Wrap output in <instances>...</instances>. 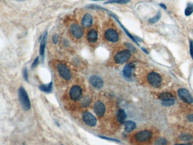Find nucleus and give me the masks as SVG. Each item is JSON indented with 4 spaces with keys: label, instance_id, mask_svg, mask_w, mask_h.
I'll return each instance as SVG.
<instances>
[{
    "label": "nucleus",
    "instance_id": "13",
    "mask_svg": "<svg viewBox=\"0 0 193 145\" xmlns=\"http://www.w3.org/2000/svg\"><path fill=\"white\" fill-rule=\"evenodd\" d=\"M93 17L89 13H86L83 17L82 20V25L84 28H89L92 26L93 24Z\"/></svg>",
    "mask_w": 193,
    "mask_h": 145
},
{
    "label": "nucleus",
    "instance_id": "36",
    "mask_svg": "<svg viewBox=\"0 0 193 145\" xmlns=\"http://www.w3.org/2000/svg\"><path fill=\"white\" fill-rule=\"evenodd\" d=\"M160 6L161 8H163V9H167V7H166L165 5L163 4H160Z\"/></svg>",
    "mask_w": 193,
    "mask_h": 145
},
{
    "label": "nucleus",
    "instance_id": "17",
    "mask_svg": "<svg viewBox=\"0 0 193 145\" xmlns=\"http://www.w3.org/2000/svg\"><path fill=\"white\" fill-rule=\"evenodd\" d=\"M179 139L181 141L189 142L193 140V136L189 133L183 132L179 136Z\"/></svg>",
    "mask_w": 193,
    "mask_h": 145
},
{
    "label": "nucleus",
    "instance_id": "39",
    "mask_svg": "<svg viewBox=\"0 0 193 145\" xmlns=\"http://www.w3.org/2000/svg\"><path fill=\"white\" fill-rule=\"evenodd\" d=\"M92 1H103V0H92Z\"/></svg>",
    "mask_w": 193,
    "mask_h": 145
},
{
    "label": "nucleus",
    "instance_id": "20",
    "mask_svg": "<svg viewBox=\"0 0 193 145\" xmlns=\"http://www.w3.org/2000/svg\"><path fill=\"white\" fill-rule=\"evenodd\" d=\"M136 127V124L134 122L132 121H126L125 123V130L127 132H130L133 131L135 128Z\"/></svg>",
    "mask_w": 193,
    "mask_h": 145
},
{
    "label": "nucleus",
    "instance_id": "3",
    "mask_svg": "<svg viewBox=\"0 0 193 145\" xmlns=\"http://www.w3.org/2000/svg\"><path fill=\"white\" fill-rule=\"evenodd\" d=\"M19 97L22 108L25 111L29 110L31 108V102L26 91L22 87L19 89Z\"/></svg>",
    "mask_w": 193,
    "mask_h": 145
},
{
    "label": "nucleus",
    "instance_id": "27",
    "mask_svg": "<svg viewBox=\"0 0 193 145\" xmlns=\"http://www.w3.org/2000/svg\"><path fill=\"white\" fill-rule=\"evenodd\" d=\"M175 103V100L174 99H170V100H166V101H163L162 102V104L163 106H171L172 105H173Z\"/></svg>",
    "mask_w": 193,
    "mask_h": 145
},
{
    "label": "nucleus",
    "instance_id": "19",
    "mask_svg": "<svg viewBox=\"0 0 193 145\" xmlns=\"http://www.w3.org/2000/svg\"><path fill=\"white\" fill-rule=\"evenodd\" d=\"M110 14L112 15V17H113L115 19H116V21L118 22V23L120 24V25L121 26L122 28L123 29V30H124V31L125 32V33H126V34H127V36H129V38H130L131 39V40H133L135 43H136L137 44H138V43H137V40H135V39L134 38V36H133V35L131 34L130 32H129L127 30H126V29H125V27L122 25L121 23V22L118 21L117 18L116 17L114 14H113V13H110Z\"/></svg>",
    "mask_w": 193,
    "mask_h": 145
},
{
    "label": "nucleus",
    "instance_id": "23",
    "mask_svg": "<svg viewBox=\"0 0 193 145\" xmlns=\"http://www.w3.org/2000/svg\"><path fill=\"white\" fill-rule=\"evenodd\" d=\"M131 0H109L105 2V4H125L129 2Z\"/></svg>",
    "mask_w": 193,
    "mask_h": 145
},
{
    "label": "nucleus",
    "instance_id": "5",
    "mask_svg": "<svg viewBox=\"0 0 193 145\" xmlns=\"http://www.w3.org/2000/svg\"><path fill=\"white\" fill-rule=\"evenodd\" d=\"M70 98L73 101L80 100L82 97V90L80 86H73L70 91Z\"/></svg>",
    "mask_w": 193,
    "mask_h": 145
},
{
    "label": "nucleus",
    "instance_id": "11",
    "mask_svg": "<svg viewBox=\"0 0 193 145\" xmlns=\"http://www.w3.org/2000/svg\"><path fill=\"white\" fill-rule=\"evenodd\" d=\"M94 111L96 115L99 117H102L104 115L105 112V106L103 103L97 101L94 104Z\"/></svg>",
    "mask_w": 193,
    "mask_h": 145
},
{
    "label": "nucleus",
    "instance_id": "25",
    "mask_svg": "<svg viewBox=\"0 0 193 145\" xmlns=\"http://www.w3.org/2000/svg\"><path fill=\"white\" fill-rule=\"evenodd\" d=\"M193 13V5L189 4L187 8L185 9V14L186 16L190 15Z\"/></svg>",
    "mask_w": 193,
    "mask_h": 145
},
{
    "label": "nucleus",
    "instance_id": "32",
    "mask_svg": "<svg viewBox=\"0 0 193 145\" xmlns=\"http://www.w3.org/2000/svg\"><path fill=\"white\" fill-rule=\"evenodd\" d=\"M190 52L191 58L193 59V42L192 40L190 42Z\"/></svg>",
    "mask_w": 193,
    "mask_h": 145
},
{
    "label": "nucleus",
    "instance_id": "12",
    "mask_svg": "<svg viewBox=\"0 0 193 145\" xmlns=\"http://www.w3.org/2000/svg\"><path fill=\"white\" fill-rule=\"evenodd\" d=\"M90 82L93 87L97 89H100L104 85V82L102 79L97 76H93L90 77Z\"/></svg>",
    "mask_w": 193,
    "mask_h": 145
},
{
    "label": "nucleus",
    "instance_id": "6",
    "mask_svg": "<svg viewBox=\"0 0 193 145\" xmlns=\"http://www.w3.org/2000/svg\"><path fill=\"white\" fill-rule=\"evenodd\" d=\"M178 95L180 98L187 104H192L193 103V96L190 94L189 91L185 89H180L178 91Z\"/></svg>",
    "mask_w": 193,
    "mask_h": 145
},
{
    "label": "nucleus",
    "instance_id": "29",
    "mask_svg": "<svg viewBox=\"0 0 193 145\" xmlns=\"http://www.w3.org/2000/svg\"><path fill=\"white\" fill-rule=\"evenodd\" d=\"M59 35L56 34L54 35L53 36V38H52V41L55 44H57L59 43Z\"/></svg>",
    "mask_w": 193,
    "mask_h": 145
},
{
    "label": "nucleus",
    "instance_id": "38",
    "mask_svg": "<svg viewBox=\"0 0 193 145\" xmlns=\"http://www.w3.org/2000/svg\"><path fill=\"white\" fill-rule=\"evenodd\" d=\"M142 49H143V51L145 52L146 53H148V52L146 51V49H145L144 48H142Z\"/></svg>",
    "mask_w": 193,
    "mask_h": 145
},
{
    "label": "nucleus",
    "instance_id": "21",
    "mask_svg": "<svg viewBox=\"0 0 193 145\" xmlns=\"http://www.w3.org/2000/svg\"><path fill=\"white\" fill-rule=\"evenodd\" d=\"M159 98L162 102H163V101H166V100L172 99L174 98L171 93L169 92H164L160 95Z\"/></svg>",
    "mask_w": 193,
    "mask_h": 145
},
{
    "label": "nucleus",
    "instance_id": "24",
    "mask_svg": "<svg viewBox=\"0 0 193 145\" xmlns=\"http://www.w3.org/2000/svg\"><path fill=\"white\" fill-rule=\"evenodd\" d=\"M184 120L185 123L188 124L189 125H193V113H187L184 117Z\"/></svg>",
    "mask_w": 193,
    "mask_h": 145
},
{
    "label": "nucleus",
    "instance_id": "26",
    "mask_svg": "<svg viewBox=\"0 0 193 145\" xmlns=\"http://www.w3.org/2000/svg\"><path fill=\"white\" fill-rule=\"evenodd\" d=\"M167 141L164 138H159L155 142V145H167Z\"/></svg>",
    "mask_w": 193,
    "mask_h": 145
},
{
    "label": "nucleus",
    "instance_id": "30",
    "mask_svg": "<svg viewBox=\"0 0 193 145\" xmlns=\"http://www.w3.org/2000/svg\"><path fill=\"white\" fill-rule=\"evenodd\" d=\"M23 77L25 78L26 81H29V76H28V71L27 70V69H24V70H23Z\"/></svg>",
    "mask_w": 193,
    "mask_h": 145
},
{
    "label": "nucleus",
    "instance_id": "9",
    "mask_svg": "<svg viewBox=\"0 0 193 145\" xmlns=\"http://www.w3.org/2000/svg\"><path fill=\"white\" fill-rule=\"evenodd\" d=\"M82 117L85 124H87L88 126H96L97 124L96 119L92 113L88 112H86L83 113Z\"/></svg>",
    "mask_w": 193,
    "mask_h": 145
},
{
    "label": "nucleus",
    "instance_id": "35",
    "mask_svg": "<svg viewBox=\"0 0 193 145\" xmlns=\"http://www.w3.org/2000/svg\"><path fill=\"white\" fill-rule=\"evenodd\" d=\"M101 138L103 139H104V140H110V141H116V142H120L119 141H118L117 140H115V139H113V138H107V137H100Z\"/></svg>",
    "mask_w": 193,
    "mask_h": 145
},
{
    "label": "nucleus",
    "instance_id": "22",
    "mask_svg": "<svg viewBox=\"0 0 193 145\" xmlns=\"http://www.w3.org/2000/svg\"><path fill=\"white\" fill-rule=\"evenodd\" d=\"M39 89L43 92L50 93L52 89V82H50L47 85H42L40 86Z\"/></svg>",
    "mask_w": 193,
    "mask_h": 145
},
{
    "label": "nucleus",
    "instance_id": "18",
    "mask_svg": "<svg viewBox=\"0 0 193 145\" xmlns=\"http://www.w3.org/2000/svg\"><path fill=\"white\" fill-rule=\"evenodd\" d=\"M126 115L125 112L123 110H120L118 111L117 114V119L118 121L121 124H124L126 120Z\"/></svg>",
    "mask_w": 193,
    "mask_h": 145
},
{
    "label": "nucleus",
    "instance_id": "33",
    "mask_svg": "<svg viewBox=\"0 0 193 145\" xmlns=\"http://www.w3.org/2000/svg\"><path fill=\"white\" fill-rule=\"evenodd\" d=\"M90 102V100L88 98L84 99L83 102V106H84V107H87L88 105H89Z\"/></svg>",
    "mask_w": 193,
    "mask_h": 145
},
{
    "label": "nucleus",
    "instance_id": "40",
    "mask_svg": "<svg viewBox=\"0 0 193 145\" xmlns=\"http://www.w3.org/2000/svg\"><path fill=\"white\" fill-rule=\"evenodd\" d=\"M18 1H25V0H18Z\"/></svg>",
    "mask_w": 193,
    "mask_h": 145
},
{
    "label": "nucleus",
    "instance_id": "4",
    "mask_svg": "<svg viewBox=\"0 0 193 145\" xmlns=\"http://www.w3.org/2000/svg\"><path fill=\"white\" fill-rule=\"evenodd\" d=\"M147 81L152 86L154 87H159L161 85L162 78L159 73L155 72H152L148 74Z\"/></svg>",
    "mask_w": 193,
    "mask_h": 145
},
{
    "label": "nucleus",
    "instance_id": "16",
    "mask_svg": "<svg viewBox=\"0 0 193 145\" xmlns=\"http://www.w3.org/2000/svg\"><path fill=\"white\" fill-rule=\"evenodd\" d=\"M47 36H48V33L46 31L44 34L43 37H42L41 43H40V56H42V57H44V54H45V49H46V46Z\"/></svg>",
    "mask_w": 193,
    "mask_h": 145
},
{
    "label": "nucleus",
    "instance_id": "34",
    "mask_svg": "<svg viewBox=\"0 0 193 145\" xmlns=\"http://www.w3.org/2000/svg\"><path fill=\"white\" fill-rule=\"evenodd\" d=\"M126 46L129 48L130 51L136 52V49L131 44H130V43H126Z\"/></svg>",
    "mask_w": 193,
    "mask_h": 145
},
{
    "label": "nucleus",
    "instance_id": "37",
    "mask_svg": "<svg viewBox=\"0 0 193 145\" xmlns=\"http://www.w3.org/2000/svg\"><path fill=\"white\" fill-rule=\"evenodd\" d=\"M175 145H193L190 143H181V144H177Z\"/></svg>",
    "mask_w": 193,
    "mask_h": 145
},
{
    "label": "nucleus",
    "instance_id": "1",
    "mask_svg": "<svg viewBox=\"0 0 193 145\" xmlns=\"http://www.w3.org/2000/svg\"><path fill=\"white\" fill-rule=\"evenodd\" d=\"M152 133L148 130H144L137 133L134 136L135 140L139 143H146L151 141Z\"/></svg>",
    "mask_w": 193,
    "mask_h": 145
},
{
    "label": "nucleus",
    "instance_id": "28",
    "mask_svg": "<svg viewBox=\"0 0 193 145\" xmlns=\"http://www.w3.org/2000/svg\"><path fill=\"white\" fill-rule=\"evenodd\" d=\"M160 17H161V13L160 12H159L156 16H155L154 17L152 18L149 20V22L152 23H155L156 22H157L159 20Z\"/></svg>",
    "mask_w": 193,
    "mask_h": 145
},
{
    "label": "nucleus",
    "instance_id": "31",
    "mask_svg": "<svg viewBox=\"0 0 193 145\" xmlns=\"http://www.w3.org/2000/svg\"><path fill=\"white\" fill-rule=\"evenodd\" d=\"M39 64V57H37L33 62V63L32 64V66H31V68L32 69H34L36 67V66L38 65Z\"/></svg>",
    "mask_w": 193,
    "mask_h": 145
},
{
    "label": "nucleus",
    "instance_id": "2",
    "mask_svg": "<svg viewBox=\"0 0 193 145\" xmlns=\"http://www.w3.org/2000/svg\"><path fill=\"white\" fill-rule=\"evenodd\" d=\"M131 56V51L129 49H124L116 53L114 56V60L117 64H124L130 59Z\"/></svg>",
    "mask_w": 193,
    "mask_h": 145
},
{
    "label": "nucleus",
    "instance_id": "8",
    "mask_svg": "<svg viewBox=\"0 0 193 145\" xmlns=\"http://www.w3.org/2000/svg\"><path fill=\"white\" fill-rule=\"evenodd\" d=\"M104 36L108 41L112 43H116L119 40V35L117 32L113 29H109L106 30Z\"/></svg>",
    "mask_w": 193,
    "mask_h": 145
},
{
    "label": "nucleus",
    "instance_id": "10",
    "mask_svg": "<svg viewBox=\"0 0 193 145\" xmlns=\"http://www.w3.org/2000/svg\"><path fill=\"white\" fill-rule=\"evenodd\" d=\"M70 31L72 35L76 39H80L83 35L82 27L76 23H73L70 27Z\"/></svg>",
    "mask_w": 193,
    "mask_h": 145
},
{
    "label": "nucleus",
    "instance_id": "15",
    "mask_svg": "<svg viewBox=\"0 0 193 145\" xmlns=\"http://www.w3.org/2000/svg\"><path fill=\"white\" fill-rule=\"evenodd\" d=\"M135 68V65L133 63L127 64L123 70V74L126 78H130Z\"/></svg>",
    "mask_w": 193,
    "mask_h": 145
},
{
    "label": "nucleus",
    "instance_id": "41",
    "mask_svg": "<svg viewBox=\"0 0 193 145\" xmlns=\"http://www.w3.org/2000/svg\"></svg>",
    "mask_w": 193,
    "mask_h": 145
},
{
    "label": "nucleus",
    "instance_id": "7",
    "mask_svg": "<svg viewBox=\"0 0 193 145\" xmlns=\"http://www.w3.org/2000/svg\"><path fill=\"white\" fill-rule=\"evenodd\" d=\"M57 69L59 71V74L64 79L69 81L71 79L72 75L69 69H68L67 66L64 64H59L57 65Z\"/></svg>",
    "mask_w": 193,
    "mask_h": 145
},
{
    "label": "nucleus",
    "instance_id": "14",
    "mask_svg": "<svg viewBox=\"0 0 193 145\" xmlns=\"http://www.w3.org/2000/svg\"><path fill=\"white\" fill-rule=\"evenodd\" d=\"M87 39L90 43H96L98 39V34L96 30L95 29L90 30L87 35Z\"/></svg>",
    "mask_w": 193,
    "mask_h": 145
}]
</instances>
